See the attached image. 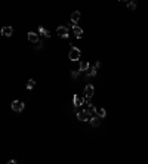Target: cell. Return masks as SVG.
Returning a JSON list of instances; mask_svg holds the SVG:
<instances>
[{
  "label": "cell",
  "instance_id": "cell-3",
  "mask_svg": "<svg viewBox=\"0 0 148 164\" xmlns=\"http://www.w3.org/2000/svg\"><path fill=\"white\" fill-rule=\"evenodd\" d=\"M73 49L70 50V53H68V59L70 61H78L80 59V56H81V52H80V49H77V47H74V44L71 46Z\"/></svg>",
  "mask_w": 148,
  "mask_h": 164
},
{
  "label": "cell",
  "instance_id": "cell-12",
  "mask_svg": "<svg viewBox=\"0 0 148 164\" xmlns=\"http://www.w3.org/2000/svg\"><path fill=\"white\" fill-rule=\"evenodd\" d=\"M89 121L92 124V127H98V126L101 124V117H98V115L95 114V115H92V118H90Z\"/></svg>",
  "mask_w": 148,
  "mask_h": 164
},
{
  "label": "cell",
  "instance_id": "cell-9",
  "mask_svg": "<svg viewBox=\"0 0 148 164\" xmlns=\"http://www.w3.org/2000/svg\"><path fill=\"white\" fill-rule=\"evenodd\" d=\"M73 33H74V36L77 37V39H81V36H83V30L78 27V25H75V24H73Z\"/></svg>",
  "mask_w": 148,
  "mask_h": 164
},
{
  "label": "cell",
  "instance_id": "cell-19",
  "mask_svg": "<svg viewBox=\"0 0 148 164\" xmlns=\"http://www.w3.org/2000/svg\"><path fill=\"white\" fill-rule=\"evenodd\" d=\"M36 44H37V49H41V47H43V43H41V41H40V40L37 41Z\"/></svg>",
  "mask_w": 148,
  "mask_h": 164
},
{
  "label": "cell",
  "instance_id": "cell-15",
  "mask_svg": "<svg viewBox=\"0 0 148 164\" xmlns=\"http://www.w3.org/2000/svg\"><path fill=\"white\" fill-rule=\"evenodd\" d=\"M89 65H90V64H89L87 61H81V62H80V67H78L80 73H84V71H86V70L89 68Z\"/></svg>",
  "mask_w": 148,
  "mask_h": 164
},
{
  "label": "cell",
  "instance_id": "cell-17",
  "mask_svg": "<svg viewBox=\"0 0 148 164\" xmlns=\"http://www.w3.org/2000/svg\"><path fill=\"white\" fill-rule=\"evenodd\" d=\"M34 86H36V80H34V79H30V80L27 82V89H28V90L34 89Z\"/></svg>",
  "mask_w": 148,
  "mask_h": 164
},
{
  "label": "cell",
  "instance_id": "cell-5",
  "mask_svg": "<svg viewBox=\"0 0 148 164\" xmlns=\"http://www.w3.org/2000/svg\"><path fill=\"white\" fill-rule=\"evenodd\" d=\"M24 107H25V105H24L22 101H13V102L10 104V108H12L15 113H21V111L24 110Z\"/></svg>",
  "mask_w": 148,
  "mask_h": 164
},
{
  "label": "cell",
  "instance_id": "cell-16",
  "mask_svg": "<svg viewBox=\"0 0 148 164\" xmlns=\"http://www.w3.org/2000/svg\"><path fill=\"white\" fill-rule=\"evenodd\" d=\"M127 9H129V10H132V12H133V10H135V9H136V3H135V1H133V0H129V1H127Z\"/></svg>",
  "mask_w": 148,
  "mask_h": 164
},
{
  "label": "cell",
  "instance_id": "cell-18",
  "mask_svg": "<svg viewBox=\"0 0 148 164\" xmlns=\"http://www.w3.org/2000/svg\"><path fill=\"white\" fill-rule=\"evenodd\" d=\"M78 74H80V70H77V71H71V77H73V79H77V77H78Z\"/></svg>",
  "mask_w": 148,
  "mask_h": 164
},
{
  "label": "cell",
  "instance_id": "cell-14",
  "mask_svg": "<svg viewBox=\"0 0 148 164\" xmlns=\"http://www.w3.org/2000/svg\"><path fill=\"white\" fill-rule=\"evenodd\" d=\"M78 19H80V12H78V10H74L73 13H71V22H73V24H77Z\"/></svg>",
  "mask_w": 148,
  "mask_h": 164
},
{
  "label": "cell",
  "instance_id": "cell-1",
  "mask_svg": "<svg viewBox=\"0 0 148 164\" xmlns=\"http://www.w3.org/2000/svg\"><path fill=\"white\" fill-rule=\"evenodd\" d=\"M99 61H96L93 65H89V68L84 71L86 73V77H95L96 76V73H98V68H99Z\"/></svg>",
  "mask_w": 148,
  "mask_h": 164
},
{
  "label": "cell",
  "instance_id": "cell-10",
  "mask_svg": "<svg viewBox=\"0 0 148 164\" xmlns=\"http://www.w3.org/2000/svg\"><path fill=\"white\" fill-rule=\"evenodd\" d=\"M27 37H28V41H30V43H34V44H36L37 41H38V34L34 33V31H30V33L27 34Z\"/></svg>",
  "mask_w": 148,
  "mask_h": 164
},
{
  "label": "cell",
  "instance_id": "cell-20",
  "mask_svg": "<svg viewBox=\"0 0 148 164\" xmlns=\"http://www.w3.org/2000/svg\"><path fill=\"white\" fill-rule=\"evenodd\" d=\"M120 1H129V0H120Z\"/></svg>",
  "mask_w": 148,
  "mask_h": 164
},
{
  "label": "cell",
  "instance_id": "cell-2",
  "mask_svg": "<svg viewBox=\"0 0 148 164\" xmlns=\"http://www.w3.org/2000/svg\"><path fill=\"white\" fill-rule=\"evenodd\" d=\"M92 115H93V114H92L87 108L83 110V111H78V113H77V118H78L80 121H89V120L92 118Z\"/></svg>",
  "mask_w": 148,
  "mask_h": 164
},
{
  "label": "cell",
  "instance_id": "cell-4",
  "mask_svg": "<svg viewBox=\"0 0 148 164\" xmlns=\"http://www.w3.org/2000/svg\"><path fill=\"white\" fill-rule=\"evenodd\" d=\"M56 34L61 37V39H68L70 37V28H67L65 25H61L56 28Z\"/></svg>",
  "mask_w": 148,
  "mask_h": 164
},
{
  "label": "cell",
  "instance_id": "cell-8",
  "mask_svg": "<svg viewBox=\"0 0 148 164\" xmlns=\"http://www.w3.org/2000/svg\"><path fill=\"white\" fill-rule=\"evenodd\" d=\"M12 33H13V28H12L10 25L1 27V30H0V34H1V36H4V37H10V36H12Z\"/></svg>",
  "mask_w": 148,
  "mask_h": 164
},
{
  "label": "cell",
  "instance_id": "cell-13",
  "mask_svg": "<svg viewBox=\"0 0 148 164\" xmlns=\"http://www.w3.org/2000/svg\"><path fill=\"white\" fill-rule=\"evenodd\" d=\"M38 34H41L43 37H47V39L50 37V31H49L47 28H44V27H41V25L38 27Z\"/></svg>",
  "mask_w": 148,
  "mask_h": 164
},
{
  "label": "cell",
  "instance_id": "cell-11",
  "mask_svg": "<svg viewBox=\"0 0 148 164\" xmlns=\"http://www.w3.org/2000/svg\"><path fill=\"white\" fill-rule=\"evenodd\" d=\"M95 114H96L98 117H101V118H105L107 111H105V108H102V107H96V108H95Z\"/></svg>",
  "mask_w": 148,
  "mask_h": 164
},
{
  "label": "cell",
  "instance_id": "cell-6",
  "mask_svg": "<svg viewBox=\"0 0 148 164\" xmlns=\"http://www.w3.org/2000/svg\"><path fill=\"white\" fill-rule=\"evenodd\" d=\"M93 92H95V87H93V84H86V87H84V99H90L92 96H93Z\"/></svg>",
  "mask_w": 148,
  "mask_h": 164
},
{
  "label": "cell",
  "instance_id": "cell-7",
  "mask_svg": "<svg viewBox=\"0 0 148 164\" xmlns=\"http://www.w3.org/2000/svg\"><path fill=\"white\" fill-rule=\"evenodd\" d=\"M73 104H74V108L83 107V105H84V98H83V96H80V95H74Z\"/></svg>",
  "mask_w": 148,
  "mask_h": 164
}]
</instances>
